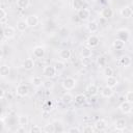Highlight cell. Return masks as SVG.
Instances as JSON below:
<instances>
[{
	"mask_svg": "<svg viewBox=\"0 0 133 133\" xmlns=\"http://www.w3.org/2000/svg\"><path fill=\"white\" fill-rule=\"evenodd\" d=\"M76 84H77V82H76V80H75L73 77H66V78H64V79L62 80V82H61V85H62L63 89L68 90V91L74 89L75 86H76Z\"/></svg>",
	"mask_w": 133,
	"mask_h": 133,
	"instance_id": "6da1fadb",
	"label": "cell"
},
{
	"mask_svg": "<svg viewBox=\"0 0 133 133\" xmlns=\"http://www.w3.org/2000/svg\"><path fill=\"white\" fill-rule=\"evenodd\" d=\"M57 74V70L54 65H45L44 69H43V75L46 77V78H54Z\"/></svg>",
	"mask_w": 133,
	"mask_h": 133,
	"instance_id": "7a4b0ae2",
	"label": "cell"
},
{
	"mask_svg": "<svg viewBox=\"0 0 133 133\" xmlns=\"http://www.w3.org/2000/svg\"><path fill=\"white\" fill-rule=\"evenodd\" d=\"M2 34H3V37H5L7 39L14 38L16 35V29L12 26H6L2 30Z\"/></svg>",
	"mask_w": 133,
	"mask_h": 133,
	"instance_id": "3957f363",
	"label": "cell"
},
{
	"mask_svg": "<svg viewBox=\"0 0 133 133\" xmlns=\"http://www.w3.org/2000/svg\"><path fill=\"white\" fill-rule=\"evenodd\" d=\"M130 37V31L126 28H121L116 31V38H119L122 41H124L125 43L129 39Z\"/></svg>",
	"mask_w": 133,
	"mask_h": 133,
	"instance_id": "277c9868",
	"label": "cell"
},
{
	"mask_svg": "<svg viewBox=\"0 0 133 133\" xmlns=\"http://www.w3.org/2000/svg\"><path fill=\"white\" fill-rule=\"evenodd\" d=\"M118 109L122 113L124 114H128V113H131L132 112V109H133V106L131 103H129L128 101H125V102H122L118 106Z\"/></svg>",
	"mask_w": 133,
	"mask_h": 133,
	"instance_id": "5b68a950",
	"label": "cell"
},
{
	"mask_svg": "<svg viewBox=\"0 0 133 133\" xmlns=\"http://www.w3.org/2000/svg\"><path fill=\"white\" fill-rule=\"evenodd\" d=\"M16 92L19 97H26L29 94V87L26 84H19L16 88Z\"/></svg>",
	"mask_w": 133,
	"mask_h": 133,
	"instance_id": "8992f818",
	"label": "cell"
},
{
	"mask_svg": "<svg viewBox=\"0 0 133 133\" xmlns=\"http://www.w3.org/2000/svg\"><path fill=\"white\" fill-rule=\"evenodd\" d=\"M99 44H100V38L97 35H95V34H91L86 39V46L90 47L91 49L97 47V46H99Z\"/></svg>",
	"mask_w": 133,
	"mask_h": 133,
	"instance_id": "52a82bcc",
	"label": "cell"
},
{
	"mask_svg": "<svg viewBox=\"0 0 133 133\" xmlns=\"http://www.w3.org/2000/svg\"><path fill=\"white\" fill-rule=\"evenodd\" d=\"M119 15H121L123 18H125V19H129V18H131V17L133 16V9H132L130 6L126 5V6H124V7L121 8Z\"/></svg>",
	"mask_w": 133,
	"mask_h": 133,
	"instance_id": "ba28073f",
	"label": "cell"
},
{
	"mask_svg": "<svg viewBox=\"0 0 133 133\" xmlns=\"http://www.w3.org/2000/svg\"><path fill=\"white\" fill-rule=\"evenodd\" d=\"M78 18L81 20V21H87L90 17V10L88 8H81L80 10H78V14H77Z\"/></svg>",
	"mask_w": 133,
	"mask_h": 133,
	"instance_id": "9c48e42d",
	"label": "cell"
},
{
	"mask_svg": "<svg viewBox=\"0 0 133 133\" xmlns=\"http://www.w3.org/2000/svg\"><path fill=\"white\" fill-rule=\"evenodd\" d=\"M25 20H26V22L28 24V27H35L39 22L38 17L36 15H29V16L26 17Z\"/></svg>",
	"mask_w": 133,
	"mask_h": 133,
	"instance_id": "30bf717a",
	"label": "cell"
},
{
	"mask_svg": "<svg viewBox=\"0 0 133 133\" xmlns=\"http://www.w3.org/2000/svg\"><path fill=\"white\" fill-rule=\"evenodd\" d=\"M127 127V122L125 118H117L115 122H114V128L118 131H123L125 130Z\"/></svg>",
	"mask_w": 133,
	"mask_h": 133,
	"instance_id": "8fae6325",
	"label": "cell"
},
{
	"mask_svg": "<svg viewBox=\"0 0 133 133\" xmlns=\"http://www.w3.org/2000/svg\"><path fill=\"white\" fill-rule=\"evenodd\" d=\"M22 68L26 71H31L34 68V61L32 58H26L22 62Z\"/></svg>",
	"mask_w": 133,
	"mask_h": 133,
	"instance_id": "7c38bea8",
	"label": "cell"
},
{
	"mask_svg": "<svg viewBox=\"0 0 133 133\" xmlns=\"http://www.w3.org/2000/svg\"><path fill=\"white\" fill-rule=\"evenodd\" d=\"M118 63H119L122 66L127 68V66H129V65L132 63V59H131V57L128 56V55H123V56L119 57V59H118Z\"/></svg>",
	"mask_w": 133,
	"mask_h": 133,
	"instance_id": "4fadbf2b",
	"label": "cell"
},
{
	"mask_svg": "<svg viewBox=\"0 0 133 133\" xmlns=\"http://www.w3.org/2000/svg\"><path fill=\"white\" fill-rule=\"evenodd\" d=\"M106 85L111 87V88H114V87H116L118 85V80L113 75L109 76V77H106Z\"/></svg>",
	"mask_w": 133,
	"mask_h": 133,
	"instance_id": "5bb4252c",
	"label": "cell"
},
{
	"mask_svg": "<svg viewBox=\"0 0 133 133\" xmlns=\"http://www.w3.org/2000/svg\"><path fill=\"white\" fill-rule=\"evenodd\" d=\"M101 17L104 18L105 20H108V19L112 18L113 17V10H112V8H110V7H104L101 10Z\"/></svg>",
	"mask_w": 133,
	"mask_h": 133,
	"instance_id": "9a60e30c",
	"label": "cell"
},
{
	"mask_svg": "<svg viewBox=\"0 0 133 133\" xmlns=\"http://www.w3.org/2000/svg\"><path fill=\"white\" fill-rule=\"evenodd\" d=\"M80 55H81L82 58H89V57H91V55H92L91 48L88 47V46L82 47V49H81V51H80Z\"/></svg>",
	"mask_w": 133,
	"mask_h": 133,
	"instance_id": "2e32d148",
	"label": "cell"
},
{
	"mask_svg": "<svg viewBox=\"0 0 133 133\" xmlns=\"http://www.w3.org/2000/svg\"><path fill=\"white\" fill-rule=\"evenodd\" d=\"M71 56H72V52L70 49H62L59 51V58L63 61L69 60L71 58Z\"/></svg>",
	"mask_w": 133,
	"mask_h": 133,
	"instance_id": "e0dca14e",
	"label": "cell"
},
{
	"mask_svg": "<svg viewBox=\"0 0 133 133\" xmlns=\"http://www.w3.org/2000/svg\"><path fill=\"white\" fill-rule=\"evenodd\" d=\"M33 56L35 58H43L45 56V49L42 46H37L33 49Z\"/></svg>",
	"mask_w": 133,
	"mask_h": 133,
	"instance_id": "ac0fdd59",
	"label": "cell"
},
{
	"mask_svg": "<svg viewBox=\"0 0 133 133\" xmlns=\"http://www.w3.org/2000/svg\"><path fill=\"white\" fill-rule=\"evenodd\" d=\"M113 94H114V91H113V88H111V87H109V86H104L102 89H101V95H102V97H104V98H110V97H112L113 96Z\"/></svg>",
	"mask_w": 133,
	"mask_h": 133,
	"instance_id": "d6986e66",
	"label": "cell"
},
{
	"mask_svg": "<svg viewBox=\"0 0 133 133\" xmlns=\"http://www.w3.org/2000/svg\"><path fill=\"white\" fill-rule=\"evenodd\" d=\"M60 100H61V102H62L64 105H69V104H71V103L74 101V97H73L72 94L65 92V94H63V95L61 96Z\"/></svg>",
	"mask_w": 133,
	"mask_h": 133,
	"instance_id": "ffe728a7",
	"label": "cell"
},
{
	"mask_svg": "<svg viewBox=\"0 0 133 133\" xmlns=\"http://www.w3.org/2000/svg\"><path fill=\"white\" fill-rule=\"evenodd\" d=\"M27 27H28V24H27L26 20H19L16 24V28L20 32H24L27 29Z\"/></svg>",
	"mask_w": 133,
	"mask_h": 133,
	"instance_id": "44dd1931",
	"label": "cell"
},
{
	"mask_svg": "<svg viewBox=\"0 0 133 133\" xmlns=\"http://www.w3.org/2000/svg\"><path fill=\"white\" fill-rule=\"evenodd\" d=\"M86 100H87L86 96H85L84 94H82V92L76 95L75 98H74V101H75V103H76L77 105H83V104L86 102Z\"/></svg>",
	"mask_w": 133,
	"mask_h": 133,
	"instance_id": "7402d4cb",
	"label": "cell"
},
{
	"mask_svg": "<svg viewBox=\"0 0 133 133\" xmlns=\"http://www.w3.org/2000/svg\"><path fill=\"white\" fill-rule=\"evenodd\" d=\"M86 28L87 30L90 32V33H95L99 30V24L96 22V21H90L88 22V24L86 25Z\"/></svg>",
	"mask_w": 133,
	"mask_h": 133,
	"instance_id": "603a6c76",
	"label": "cell"
},
{
	"mask_svg": "<svg viewBox=\"0 0 133 133\" xmlns=\"http://www.w3.org/2000/svg\"><path fill=\"white\" fill-rule=\"evenodd\" d=\"M125 42L124 41H122V39H119V38H115L113 42H112V47L115 49V50H118V51H121V50H123L124 48H125Z\"/></svg>",
	"mask_w": 133,
	"mask_h": 133,
	"instance_id": "cb8c5ba5",
	"label": "cell"
},
{
	"mask_svg": "<svg viewBox=\"0 0 133 133\" xmlns=\"http://www.w3.org/2000/svg\"><path fill=\"white\" fill-rule=\"evenodd\" d=\"M86 91H87L88 95H90V96L92 97V96H96V95L99 92V88H98V86H97L96 84L90 83L89 85L86 86Z\"/></svg>",
	"mask_w": 133,
	"mask_h": 133,
	"instance_id": "d4e9b609",
	"label": "cell"
},
{
	"mask_svg": "<svg viewBox=\"0 0 133 133\" xmlns=\"http://www.w3.org/2000/svg\"><path fill=\"white\" fill-rule=\"evenodd\" d=\"M43 83H44V81H43L42 77H39V76H34V77L31 78V84H32L33 86H35V87L42 86Z\"/></svg>",
	"mask_w": 133,
	"mask_h": 133,
	"instance_id": "484cf974",
	"label": "cell"
},
{
	"mask_svg": "<svg viewBox=\"0 0 133 133\" xmlns=\"http://www.w3.org/2000/svg\"><path fill=\"white\" fill-rule=\"evenodd\" d=\"M106 127H107V123H106L104 119H98V121L95 123V128H96V130L102 131V130H104Z\"/></svg>",
	"mask_w": 133,
	"mask_h": 133,
	"instance_id": "4316f807",
	"label": "cell"
},
{
	"mask_svg": "<svg viewBox=\"0 0 133 133\" xmlns=\"http://www.w3.org/2000/svg\"><path fill=\"white\" fill-rule=\"evenodd\" d=\"M28 122H29V119H28V116L26 115V114H21V115H19L18 116V124H19V126H26V125H28Z\"/></svg>",
	"mask_w": 133,
	"mask_h": 133,
	"instance_id": "83f0119b",
	"label": "cell"
},
{
	"mask_svg": "<svg viewBox=\"0 0 133 133\" xmlns=\"http://www.w3.org/2000/svg\"><path fill=\"white\" fill-rule=\"evenodd\" d=\"M72 5H73V8L78 11V10H80L81 8H83V6H84V1H83V0H73Z\"/></svg>",
	"mask_w": 133,
	"mask_h": 133,
	"instance_id": "f1b7e54d",
	"label": "cell"
},
{
	"mask_svg": "<svg viewBox=\"0 0 133 133\" xmlns=\"http://www.w3.org/2000/svg\"><path fill=\"white\" fill-rule=\"evenodd\" d=\"M6 21H7V12L2 7V8H0V23H1V25H5Z\"/></svg>",
	"mask_w": 133,
	"mask_h": 133,
	"instance_id": "f546056e",
	"label": "cell"
},
{
	"mask_svg": "<svg viewBox=\"0 0 133 133\" xmlns=\"http://www.w3.org/2000/svg\"><path fill=\"white\" fill-rule=\"evenodd\" d=\"M30 5L29 0H17V6L21 9H26Z\"/></svg>",
	"mask_w": 133,
	"mask_h": 133,
	"instance_id": "4dcf8cb0",
	"label": "cell"
},
{
	"mask_svg": "<svg viewBox=\"0 0 133 133\" xmlns=\"http://www.w3.org/2000/svg\"><path fill=\"white\" fill-rule=\"evenodd\" d=\"M9 71H10V69H9V65H7V64H2L1 65V68H0V75H1V77H6L8 74H9Z\"/></svg>",
	"mask_w": 133,
	"mask_h": 133,
	"instance_id": "1f68e13d",
	"label": "cell"
},
{
	"mask_svg": "<svg viewBox=\"0 0 133 133\" xmlns=\"http://www.w3.org/2000/svg\"><path fill=\"white\" fill-rule=\"evenodd\" d=\"M44 131H45L46 133H54V132L56 131L54 123H49V124L45 125V127H44Z\"/></svg>",
	"mask_w": 133,
	"mask_h": 133,
	"instance_id": "d6a6232c",
	"label": "cell"
},
{
	"mask_svg": "<svg viewBox=\"0 0 133 133\" xmlns=\"http://www.w3.org/2000/svg\"><path fill=\"white\" fill-rule=\"evenodd\" d=\"M113 73H114L113 69H112L111 66H109V65H106V66L104 68V70H103V74H104L106 77L112 76V75H113Z\"/></svg>",
	"mask_w": 133,
	"mask_h": 133,
	"instance_id": "836d02e7",
	"label": "cell"
},
{
	"mask_svg": "<svg viewBox=\"0 0 133 133\" xmlns=\"http://www.w3.org/2000/svg\"><path fill=\"white\" fill-rule=\"evenodd\" d=\"M98 64L101 68H105L107 65V59H106V57L105 56H100L98 58Z\"/></svg>",
	"mask_w": 133,
	"mask_h": 133,
	"instance_id": "e575fe53",
	"label": "cell"
},
{
	"mask_svg": "<svg viewBox=\"0 0 133 133\" xmlns=\"http://www.w3.org/2000/svg\"><path fill=\"white\" fill-rule=\"evenodd\" d=\"M54 66L56 68L57 72H61V71H63V70H64L65 64H64V62H62V61H56V62H55V64H54Z\"/></svg>",
	"mask_w": 133,
	"mask_h": 133,
	"instance_id": "d590c367",
	"label": "cell"
},
{
	"mask_svg": "<svg viewBox=\"0 0 133 133\" xmlns=\"http://www.w3.org/2000/svg\"><path fill=\"white\" fill-rule=\"evenodd\" d=\"M125 99L126 101H128L129 103H131L133 105V91H127L126 92V96H125Z\"/></svg>",
	"mask_w": 133,
	"mask_h": 133,
	"instance_id": "8d00e7d4",
	"label": "cell"
},
{
	"mask_svg": "<svg viewBox=\"0 0 133 133\" xmlns=\"http://www.w3.org/2000/svg\"><path fill=\"white\" fill-rule=\"evenodd\" d=\"M42 130H44V129H42V128H41L39 126H37V125H34V126H32V127L30 128L29 132H30V133H41Z\"/></svg>",
	"mask_w": 133,
	"mask_h": 133,
	"instance_id": "74e56055",
	"label": "cell"
},
{
	"mask_svg": "<svg viewBox=\"0 0 133 133\" xmlns=\"http://www.w3.org/2000/svg\"><path fill=\"white\" fill-rule=\"evenodd\" d=\"M53 85H54V83H53L52 81H50V80L44 81V83H43V86H44L46 89H50V88H52Z\"/></svg>",
	"mask_w": 133,
	"mask_h": 133,
	"instance_id": "f35d334b",
	"label": "cell"
},
{
	"mask_svg": "<svg viewBox=\"0 0 133 133\" xmlns=\"http://www.w3.org/2000/svg\"><path fill=\"white\" fill-rule=\"evenodd\" d=\"M43 109H44L45 111H50V110L52 109V103H51V101H47V102L44 104Z\"/></svg>",
	"mask_w": 133,
	"mask_h": 133,
	"instance_id": "ab89813d",
	"label": "cell"
},
{
	"mask_svg": "<svg viewBox=\"0 0 133 133\" xmlns=\"http://www.w3.org/2000/svg\"><path fill=\"white\" fill-rule=\"evenodd\" d=\"M81 130L78 128V127H71L68 129V132L69 133H79Z\"/></svg>",
	"mask_w": 133,
	"mask_h": 133,
	"instance_id": "60d3db41",
	"label": "cell"
},
{
	"mask_svg": "<svg viewBox=\"0 0 133 133\" xmlns=\"http://www.w3.org/2000/svg\"><path fill=\"white\" fill-rule=\"evenodd\" d=\"M92 131H94V129L90 126H86L83 128V132H92Z\"/></svg>",
	"mask_w": 133,
	"mask_h": 133,
	"instance_id": "b9f144b4",
	"label": "cell"
},
{
	"mask_svg": "<svg viewBox=\"0 0 133 133\" xmlns=\"http://www.w3.org/2000/svg\"><path fill=\"white\" fill-rule=\"evenodd\" d=\"M16 132H17V133H21V132H26V129H25V127H24V126H20V128H18V129L16 130Z\"/></svg>",
	"mask_w": 133,
	"mask_h": 133,
	"instance_id": "7bdbcfd3",
	"label": "cell"
},
{
	"mask_svg": "<svg viewBox=\"0 0 133 133\" xmlns=\"http://www.w3.org/2000/svg\"><path fill=\"white\" fill-rule=\"evenodd\" d=\"M4 97H5V90L3 88H0V99L3 100Z\"/></svg>",
	"mask_w": 133,
	"mask_h": 133,
	"instance_id": "ee69618b",
	"label": "cell"
},
{
	"mask_svg": "<svg viewBox=\"0 0 133 133\" xmlns=\"http://www.w3.org/2000/svg\"><path fill=\"white\" fill-rule=\"evenodd\" d=\"M131 46L133 47V38H132V41H131Z\"/></svg>",
	"mask_w": 133,
	"mask_h": 133,
	"instance_id": "f6af8a7d",
	"label": "cell"
}]
</instances>
